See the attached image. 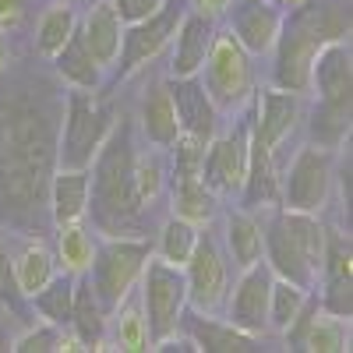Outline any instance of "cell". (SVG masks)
I'll return each mask as SVG.
<instances>
[{
	"mask_svg": "<svg viewBox=\"0 0 353 353\" xmlns=\"http://www.w3.org/2000/svg\"><path fill=\"white\" fill-rule=\"evenodd\" d=\"M286 343L293 350H307V353H346L350 350V321L325 314L318 307V301H304L297 318L286 325Z\"/></svg>",
	"mask_w": 353,
	"mask_h": 353,
	"instance_id": "obj_16",
	"label": "cell"
},
{
	"mask_svg": "<svg viewBox=\"0 0 353 353\" xmlns=\"http://www.w3.org/2000/svg\"><path fill=\"white\" fill-rule=\"evenodd\" d=\"M244 209L254 205H279V166H276V152L269 145H261L258 138L248 141V176H244Z\"/></svg>",
	"mask_w": 353,
	"mask_h": 353,
	"instance_id": "obj_24",
	"label": "cell"
},
{
	"mask_svg": "<svg viewBox=\"0 0 353 353\" xmlns=\"http://www.w3.org/2000/svg\"><path fill=\"white\" fill-rule=\"evenodd\" d=\"M283 4L276 0H230L226 4V32L237 39L251 57L261 53H272L276 36H279V25H283Z\"/></svg>",
	"mask_w": 353,
	"mask_h": 353,
	"instance_id": "obj_15",
	"label": "cell"
},
{
	"mask_svg": "<svg viewBox=\"0 0 353 353\" xmlns=\"http://www.w3.org/2000/svg\"><path fill=\"white\" fill-rule=\"evenodd\" d=\"M325 237L329 230L318 223V216L272 205L269 223H261V261L272 269V276L311 290L321 272Z\"/></svg>",
	"mask_w": 353,
	"mask_h": 353,
	"instance_id": "obj_4",
	"label": "cell"
},
{
	"mask_svg": "<svg viewBox=\"0 0 353 353\" xmlns=\"http://www.w3.org/2000/svg\"><path fill=\"white\" fill-rule=\"evenodd\" d=\"M205 92L212 96L216 110H241L251 92H254V71H251V53L233 39L230 32H216L212 46H209V57L198 71Z\"/></svg>",
	"mask_w": 353,
	"mask_h": 353,
	"instance_id": "obj_9",
	"label": "cell"
},
{
	"mask_svg": "<svg viewBox=\"0 0 353 353\" xmlns=\"http://www.w3.org/2000/svg\"><path fill=\"white\" fill-rule=\"evenodd\" d=\"M141 131L156 149H170V145L181 138V124H176V110L170 99L166 81H156L141 99Z\"/></svg>",
	"mask_w": 353,
	"mask_h": 353,
	"instance_id": "obj_26",
	"label": "cell"
},
{
	"mask_svg": "<svg viewBox=\"0 0 353 353\" xmlns=\"http://www.w3.org/2000/svg\"><path fill=\"white\" fill-rule=\"evenodd\" d=\"M11 350L14 353H64V350H81V346H78V339L68 329L53 325V321H43V325H36V329L21 332L18 339H11Z\"/></svg>",
	"mask_w": 353,
	"mask_h": 353,
	"instance_id": "obj_36",
	"label": "cell"
},
{
	"mask_svg": "<svg viewBox=\"0 0 353 353\" xmlns=\"http://www.w3.org/2000/svg\"><path fill=\"white\" fill-rule=\"evenodd\" d=\"M138 286H141V314H145V325H149L152 346L170 339L173 332H181V321L188 311V283L181 265H170L166 258L152 254L145 261Z\"/></svg>",
	"mask_w": 353,
	"mask_h": 353,
	"instance_id": "obj_8",
	"label": "cell"
},
{
	"mask_svg": "<svg viewBox=\"0 0 353 353\" xmlns=\"http://www.w3.org/2000/svg\"><path fill=\"white\" fill-rule=\"evenodd\" d=\"M181 269H184V283H188V307H194L201 314H216L230 293V269H226L219 244L209 233H201L191 258Z\"/></svg>",
	"mask_w": 353,
	"mask_h": 353,
	"instance_id": "obj_12",
	"label": "cell"
},
{
	"mask_svg": "<svg viewBox=\"0 0 353 353\" xmlns=\"http://www.w3.org/2000/svg\"><path fill=\"white\" fill-rule=\"evenodd\" d=\"M336 181V159L325 145H304L290 159L286 173H279V205L293 212H311L318 216L329 205Z\"/></svg>",
	"mask_w": 353,
	"mask_h": 353,
	"instance_id": "obj_10",
	"label": "cell"
},
{
	"mask_svg": "<svg viewBox=\"0 0 353 353\" xmlns=\"http://www.w3.org/2000/svg\"><path fill=\"white\" fill-rule=\"evenodd\" d=\"M74 272H57L43 290L32 293V307L43 314V321H53V325L68 329L71 321V304H74Z\"/></svg>",
	"mask_w": 353,
	"mask_h": 353,
	"instance_id": "obj_31",
	"label": "cell"
},
{
	"mask_svg": "<svg viewBox=\"0 0 353 353\" xmlns=\"http://www.w3.org/2000/svg\"><path fill=\"white\" fill-rule=\"evenodd\" d=\"M321 301L318 307L325 314L346 318L353 314V251L343 233H329L325 237V254H321Z\"/></svg>",
	"mask_w": 353,
	"mask_h": 353,
	"instance_id": "obj_17",
	"label": "cell"
},
{
	"mask_svg": "<svg viewBox=\"0 0 353 353\" xmlns=\"http://www.w3.org/2000/svg\"><path fill=\"white\" fill-rule=\"evenodd\" d=\"M57 261L64 265V272H74L81 276L92 261V251H96V241L81 223H68V226H57Z\"/></svg>",
	"mask_w": 353,
	"mask_h": 353,
	"instance_id": "obj_33",
	"label": "cell"
},
{
	"mask_svg": "<svg viewBox=\"0 0 353 353\" xmlns=\"http://www.w3.org/2000/svg\"><path fill=\"white\" fill-rule=\"evenodd\" d=\"M350 39V0H297L283 11L276 36L272 85L286 92H307L311 61L321 46Z\"/></svg>",
	"mask_w": 353,
	"mask_h": 353,
	"instance_id": "obj_3",
	"label": "cell"
},
{
	"mask_svg": "<svg viewBox=\"0 0 353 353\" xmlns=\"http://www.w3.org/2000/svg\"><path fill=\"white\" fill-rule=\"evenodd\" d=\"M106 311L99 304V297L92 293V283L81 272L74 279V304H71V321H68V332L78 339L81 350H99L106 339Z\"/></svg>",
	"mask_w": 353,
	"mask_h": 353,
	"instance_id": "obj_25",
	"label": "cell"
},
{
	"mask_svg": "<svg viewBox=\"0 0 353 353\" xmlns=\"http://www.w3.org/2000/svg\"><path fill=\"white\" fill-rule=\"evenodd\" d=\"M170 201H173V216H184L198 226H205L216 216V194L209 184L201 181V173H170Z\"/></svg>",
	"mask_w": 353,
	"mask_h": 353,
	"instance_id": "obj_27",
	"label": "cell"
},
{
	"mask_svg": "<svg viewBox=\"0 0 353 353\" xmlns=\"http://www.w3.org/2000/svg\"><path fill=\"white\" fill-rule=\"evenodd\" d=\"M117 311H121V318H117L113 343L121 350H152V336H149V325H145V314L138 307H131L128 301Z\"/></svg>",
	"mask_w": 353,
	"mask_h": 353,
	"instance_id": "obj_38",
	"label": "cell"
},
{
	"mask_svg": "<svg viewBox=\"0 0 353 353\" xmlns=\"http://www.w3.org/2000/svg\"><path fill=\"white\" fill-rule=\"evenodd\" d=\"M226 248H230V258H233L237 269H248V265L261 261V223L248 209L230 212V219H226Z\"/></svg>",
	"mask_w": 353,
	"mask_h": 353,
	"instance_id": "obj_30",
	"label": "cell"
},
{
	"mask_svg": "<svg viewBox=\"0 0 353 353\" xmlns=\"http://www.w3.org/2000/svg\"><path fill=\"white\" fill-rule=\"evenodd\" d=\"M78 36L85 43V50L96 57L99 68H110L121 53V36H124V21L117 14V8L110 0H99L85 11V18L78 21Z\"/></svg>",
	"mask_w": 353,
	"mask_h": 353,
	"instance_id": "obj_21",
	"label": "cell"
},
{
	"mask_svg": "<svg viewBox=\"0 0 353 353\" xmlns=\"http://www.w3.org/2000/svg\"><path fill=\"white\" fill-rule=\"evenodd\" d=\"M46 194H50V216L57 226L81 223L88 212V170L57 166V173H50Z\"/></svg>",
	"mask_w": 353,
	"mask_h": 353,
	"instance_id": "obj_23",
	"label": "cell"
},
{
	"mask_svg": "<svg viewBox=\"0 0 353 353\" xmlns=\"http://www.w3.org/2000/svg\"><path fill=\"white\" fill-rule=\"evenodd\" d=\"M307 88L314 92V113H311V134L314 145L325 149H343L350 141V113H353V50L350 39H336L321 46L311 61Z\"/></svg>",
	"mask_w": 353,
	"mask_h": 353,
	"instance_id": "obj_5",
	"label": "cell"
},
{
	"mask_svg": "<svg viewBox=\"0 0 353 353\" xmlns=\"http://www.w3.org/2000/svg\"><path fill=\"white\" fill-rule=\"evenodd\" d=\"M0 304H4L8 311L21 314V293L14 286V272H11V254L8 248L0 244Z\"/></svg>",
	"mask_w": 353,
	"mask_h": 353,
	"instance_id": "obj_39",
	"label": "cell"
},
{
	"mask_svg": "<svg viewBox=\"0 0 353 353\" xmlns=\"http://www.w3.org/2000/svg\"><path fill=\"white\" fill-rule=\"evenodd\" d=\"M181 329H188V339L201 353H248L258 343V336H248L230 321H216V314H201V311L194 314L184 311Z\"/></svg>",
	"mask_w": 353,
	"mask_h": 353,
	"instance_id": "obj_22",
	"label": "cell"
},
{
	"mask_svg": "<svg viewBox=\"0 0 353 353\" xmlns=\"http://www.w3.org/2000/svg\"><path fill=\"white\" fill-rule=\"evenodd\" d=\"M50 121L32 103H11L0 117V194L4 212L14 216L32 212L50 188V163H53Z\"/></svg>",
	"mask_w": 353,
	"mask_h": 353,
	"instance_id": "obj_1",
	"label": "cell"
},
{
	"mask_svg": "<svg viewBox=\"0 0 353 353\" xmlns=\"http://www.w3.org/2000/svg\"><path fill=\"white\" fill-rule=\"evenodd\" d=\"M307 297H311V290L290 283V279L272 276V290H269V329L286 332V325L297 318V311L304 307Z\"/></svg>",
	"mask_w": 353,
	"mask_h": 353,
	"instance_id": "obj_35",
	"label": "cell"
},
{
	"mask_svg": "<svg viewBox=\"0 0 353 353\" xmlns=\"http://www.w3.org/2000/svg\"><path fill=\"white\" fill-rule=\"evenodd\" d=\"M74 28H78V14L71 4H50L36 25V50L43 57H53L74 36Z\"/></svg>",
	"mask_w": 353,
	"mask_h": 353,
	"instance_id": "obj_32",
	"label": "cell"
},
{
	"mask_svg": "<svg viewBox=\"0 0 353 353\" xmlns=\"http://www.w3.org/2000/svg\"><path fill=\"white\" fill-rule=\"evenodd\" d=\"M170 88V99L176 110V124H181V134L201 138V141H212L219 131V110L212 103V96L205 92V85L198 74L188 78H166Z\"/></svg>",
	"mask_w": 353,
	"mask_h": 353,
	"instance_id": "obj_19",
	"label": "cell"
},
{
	"mask_svg": "<svg viewBox=\"0 0 353 353\" xmlns=\"http://www.w3.org/2000/svg\"><path fill=\"white\" fill-rule=\"evenodd\" d=\"M198 237H201V226H198V223H191V219H184V216H170V219L163 223V230H159V248H156V251H159V258H166L170 265H184V261L191 258Z\"/></svg>",
	"mask_w": 353,
	"mask_h": 353,
	"instance_id": "obj_34",
	"label": "cell"
},
{
	"mask_svg": "<svg viewBox=\"0 0 353 353\" xmlns=\"http://www.w3.org/2000/svg\"><path fill=\"white\" fill-rule=\"evenodd\" d=\"M163 188H166V166L159 163V156L156 152H149V156L134 152V191H138L145 209L163 194Z\"/></svg>",
	"mask_w": 353,
	"mask_h": 353,
	"instance_id": "obj_37",
	"label": "cell"
},
{
	"mask_svg": "<svg viewBox=\"0 0 353 353\" xmlns=\"http://www.w3.org/2000/svg\"><path fill=\"white\" fill-rule=\"evenodd\" d=\"M50 61H53L57 74H61L71 88H99V81H103V68L96 64V57L85 50L78 28H74V36L50 57Z\"/></svg>",
	"mask_w": 353,
	"mask_h": 353,
	"instance_id": "obj_28",
	"label": "cell"
},
{
	"mask_svg": "<svg viewBox=\"0 0 353 353\" xmlns=\"http://www.w3.org/2000/svg\"><path fill=\"white\" fill-rule=\"evenodd\" d=\"M25 14V0H0V28H14Z\"/></svg>",
	"mask_w": 353,
	"mask_h": 353,
	"instance_id": "obj_41",
	"label": "cell"
},
{
	"mask_svg": "<svg viewBox=\"0 0 353 353\" xmlns=\"http://www.w3.org/2000/svg\"><path fill=\"white\" fill-rule=\"evenodd\" d=\"M301 121V92H286V88H265L254 99V113H251V138H258L261 145H269L276 152L279 145L290 138V131Z\"/></svg>",
	"mask_w": 353,
	"mask_h": 353,
	"instance_id": "obj_20",
	"label": "cell"
},
{
	"mask_svg": "<svg viewBox=\"0 0 353 353\" xmlns=\"http://www.w3.org/2000/svg\"><path fill=\"white\" fill-rule=\"evenodd\" d=\"M103 237H138L145 205L134 191V138L131 124H113L110 138L88 166V212Z\"/></svg>",
	"mask_w": 353,
	"mask_h": 353,
	"instance_id": "obj_2",
	"label": "cell"
},
{
	"mask_svg": "<svg viewBox=\"0 0 353 353\" xmlns=\"http://www.w3.org/2000/svg\"><path fill=\"white\" fill-rule=\"evenodd\" d=\"M191 4L188 0H166L163 8H156L149 18H138L131 25H124V36H121V53H117V81L131 78L138 68H145L149 61H156V57L170 46L176 25H181L184 11Z\"/></svg>",
	"mask_w": 353,
	"mask_h": 353,
	"instance_id": "obj_11",
	"label": "cell"
},
{
	"mask_svg": "<svg viewBox=\"0 0 353 353\" xmlns=\"http://www.w3.org/2000/svg\"><path fill=\"white\" fill-rule=\"evenodd\" d=\"M269 290H272V269L265 261H254L241 269V279L226 293V321L237 325L248 336H261L269 329Z\"/></svg>",
	"mask_w": 353,
	"mask_h": 353,
	"instance_id": "obj_14",
	"label": "cell"
},
{
	"mask_svg": "<svg viewBox=\"0 0 353 353\" xmlns=\"http://www.w3.org/2000/svg\"><path fill=\"white\" fill-rule=\"evenodd\" d=\"M248 141H251V128H248V121H241L230 134L212 138L209 145H205L201 181L209 184V191L216 198L241 194L244 176H248Z\"/></svg>",
	"mask_w": 353,
	"mask_h": 353,
	"instance_id": "obj_13",
	"label": "cell"
},
{
	"mask_svg": "<svg viewBox=\"0 0 353 353\" xmlns=\"http://www.w3.org/2000/svg\"><path fill=\"white\" fill-rule=\"evenodd\" d=\"M149 258H152V244L141 237H106L103 244H96L85 276L92 283V293L99 297L106 314H117V307L131 301Z\"/></svg>",
	"mask_w": 353,
	"mask_h": 353,
	"instance_id": "obj_7",
	"label": "cell"
},
{
	"mask_svg": "<svg viewBox=\"0 0 353 353\" xmlns=\"http://www.w3.org/2000/svg\"><path fill=\"white\" fill-rule=\"evenodd\" d=\"M110 4L117 8V14H121L124 25H131V21H138V18H149L156 8L166 4V0H110Z\"/></svg>",
	"mask_w": 353,
	"mask_h": 353,
	"instance_id": "obj_40",
	"label": "cell"
},
{
	"mask_svg": "<svg viewBox=\"0 0 353 353\" xmlns=\"http://www.w3.org/2000/svg\"><path fill=\"white\" fill-rule=\"evenodd\" d=\"M117 124V113L106 99L96 96V88H71L64 103V128L61 141H57V163L88 170L103 149V141L110 138Z\"/></svg>",
	"mask_w": 353,
	"mask_h": 353,
	"instance_id": "obj_6",
	"label": "cell"
},
{
	"mask_svg": "<svg viewBox=\"0 0 353 353\" xmlns=\"http://www.w3.org/2000/svg\"><path fill=\"white\" fill-rule=\"evenodd\" d=\"M216 18L205 14L198 8H188L176 32L170 39V78H188V74H198L205 57H209V46L216 39Z\"/></svg>",
	"mask_w": 353,
	"mask_h": 353,
	"instance_id": "obj_18",
	"label": "cell"
},
{
	"mask_svg": "<svg viewBox=\"0 0 353 353\" xmlns=\"http://www.w3.org/2000/svg\"><path fill=\"white\" fill-rule=\"evenodd\" d=\"M8 61H11V53H8V43H4V28H0V71L8 68Z\"/></svg>",
	"mask_w": 353,
	"mask_h": 353,
	"instance_id": "obj_43",
	"label": "cell"
},
{
	"mask_svg": "<svg viewBox=\"0 0 353 353\" xmlns=\"http://www.w3.org/2000/svg\"><path fill=\"white\" fill-rule=\"evenodd\" d=\"M8 350H11V336L0 329V353H8Z\"/></svg>",
	"mask_w": 353,
	"mask_h": 353,
	"instance_id": "obj_44",
	"label": "cell"
},
{
	"mask_svg": "<svg viewBox=\"0 0 353 353\" xmlns=\"http://www.w3.org/2000/svg\"><path fill=\"white\" fill-rule=\"evenodd\" d=\"M11 272H14V286H18L21 297H32L36 290H43L57 276V258L46 244L28 241L21 248V254L11 258Z\"/></svg>",
	"mask_w": 353,
	"mask_h": 353,
	"instance_id": "obj_29",
	"label": "cell"
},
{
	"mask_svg": "<svg viewBox=\"0 0 353 353\" xmlns=\"http://www.w3.org/2000/svg\"><path fill=\"white\" fill-rule=\"evenodd\" d=\"M226 4H230V0H194V8H198V11H205V14H212V18H216V14H223V11H226Z\"/></svg>",
	"mask_w": 353,
	"mask_h": 353,
	"instance_id": "obj_42",
	"label": "cell"
}]
</instances>
